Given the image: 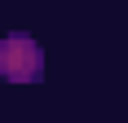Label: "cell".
<instances>
[{"instance_id":"obj_1","label":"cell","mask_w":128,"mask_h":123,"mask_svg":"<svg viewBox=\"0 0 128 123\" xmlns=\"http://www.w3.org/2000/svg\"><path fill=\"white\" fill-rule=\"evenodd\" d=\"M0 70L9 75V79H36V70H40V49H36V40L13 35L9 44L0 49Z\"/></svg>"}]
</instances>
